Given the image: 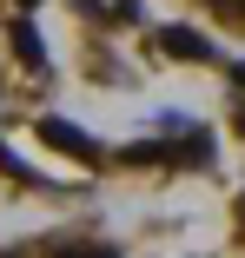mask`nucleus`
Returning a JSON list of instances; mask_svg holds the SVG:
<instances>
[{"instance_id":"1","label":"nucleus","mask_w":245,"mask_h":258,"mask_svg":"<svg viewBox=\"0 0 245 258\" xmlns=\"http://www.w3.org/2000/svg\"><path fill=\"white\" fill-rule=\"evenodd\" d=\"M40 139L53 146V152H67V159H86V166L100 159V146H93L80 126H67V119H40Z\"/></svg>"},{"instance_id":"2","label":"nucleus","mask_w":245,"mask_h":258,"mask_svg":"<svg viewBox=\"0 0 245 258\" xmlns=\"http://www.w3.org/2000/svg\"><path fill=\"white\" fill-rule=\"evenodd\" d=\"M159 46H166L172 60H212V46L192 33V27H166V33H159Z\"/></svg>"},{"instance_id":"3","label":"nucleus","mask_w":245,"mask_h":258,"mask_svg":"<svg viewBox=\"0 0 245 258\" xmlns=\"http://www.w3.org/2000/svg\"><path fill=\"white\" fill-rule=\"evenodd\" d=\"M7 33H14V60H20V67H33V73H40V67H46V46H40V33H33V27H27V20H14V27H7Z\"/></svg>"},{"instance_id":"4","label":"nucleus","mask_w":245,"mask_h":258,"mask_svg":"<svg viewBox=\"0 0 245 258\" xmlns=\"http://www.w3.org/2000/svg\"><path fill=\"white\" fill-rule=\"evenodd\" d=\"M172 159H179V166H206V159H212V139H206V133H186V139L172 146Z\"/></svg>"},{"instance_id":"5","label":"nucleus","mask_w":245,"mask_h":258,"mask_svg":"<svg viewBox=\"0 0 245 258\" xmlns=\"http://www.w3.org/2000/svg\"><path fill=\"white\" fill-rule=\"evenodd\" d=\"M53 258H113L106 245H53Z\"/></svg>"},{"instance_id":"6","label":"nucleus","mask_w":245,"mask_h":258,"mask_svg":"<svg viewBox=\"0 0 245 258\" xmlns=\"http://www.w3.org/2000/svg\"><path fill=\"white\" fill-rule=\"evenodd\" d=\"M0 172H14V179H27V159H20V152H14L7 139H0Z\"/></svg>"},{"instance_id":"7","label":"nucleus","mask_w":245,"mask_h":258,"mask_svg":"<svg viewBox=\"0 0 245 258\" xmlns=\"http://www.w3.org/2000/svg\"><path fill=\"white\" fill-rule=\"evenodd\" d=\"M212 7H225V14H245V0H212Z\"/></svg>"},{"instance_id":"8","label":"nucleus","mask_w":245,"mask_h":258,"mask_svg":"<svg viewBox=\"0 0 245 258\" xmlns=\"http://www.w3.org/2000/svg\"><path fill=\"white\" fill-rule=\"evenodd\" d=\"M232 80H238V86H245V67H238V73H232Z\"/></svg>"},{"instance_id":"9","label":"nucleus","mask_w":245,"mask_h":258,"mask_svg":"<svg viewBox=\"0 0 245 258\" xmlns=\"http://www.w3.org/2000/svg\"><path fill=\"white\" fill-rule=\"evenodd\" d=\"M238 133H245V106H238Z\"/></svg>"},{"instance_id":"10","label":"nucleus","mask_w":245,"mask_h":258,"mask_svg":"<svg viewBox=\"0 0 245 258\" xmlns=\"http://www.w3.org/2000/svg\"><path fill=\"white\" fill-rule=\"evenodd\" d=\"M0 258H20V251H0Z\"/></svg>"},{"instance_id":"11","label":"nucleus","mask_w":245,"mask_h":258,"mask_svg":"<svg viewBox=\"0 0 245 258\" xmlns=\"http://www.w3.org/2000/svg\"><path fill=\"white\" fill-rule=\"evenodd\" d=\"M20 7H33V0H20Z\"/></svg>"},{"instance_id":"12","label":"nucleus","mask_w":245,"mask_h":258,"mask_svg":"<svg viewBox=\"0 0 245 258\" xmlns=\"http://www.w3.org/2000/svg\"><path fill=\"white\" fill-rule=\"evenodd\" d=\"M238 219H245V205H238Z\"/></svg>"}]
</instances>
